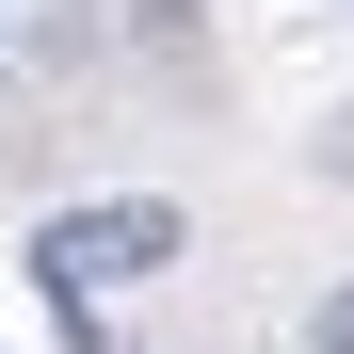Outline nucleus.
I'll list each match as a JSON object with an SVG mask.
<instances>
[{"mask_svg": "<svg viewBox=\"0 0 354 354\" xmlns=\"http://www.w3.org/2000/svg\"><path fill=\"white\" fill-rule=\"evenodd\" d=\"M177 258H194V209H177V194H97V209H48V225H32V274L65 290V306L145 290V274H177Z\"/></svg>", "mask_w": 354, "mask_h": 354, "instance_id": "f257e3e1", "label": "nucleus"}, {"mask_svg": "<svg viewBox=\"0 0 354 354\" xmlns=\"http://www.w3.org/2000/svg\"><path fill=\"white\" fill-rule=\"evenodd\" d=\"M306 354H354V274H338L322 306H306Z\"/></svg>", "mask_w": 354, "mask_h": 354, "instance_id": "f03ea898", "label": "nucleus"}]
</instances>
